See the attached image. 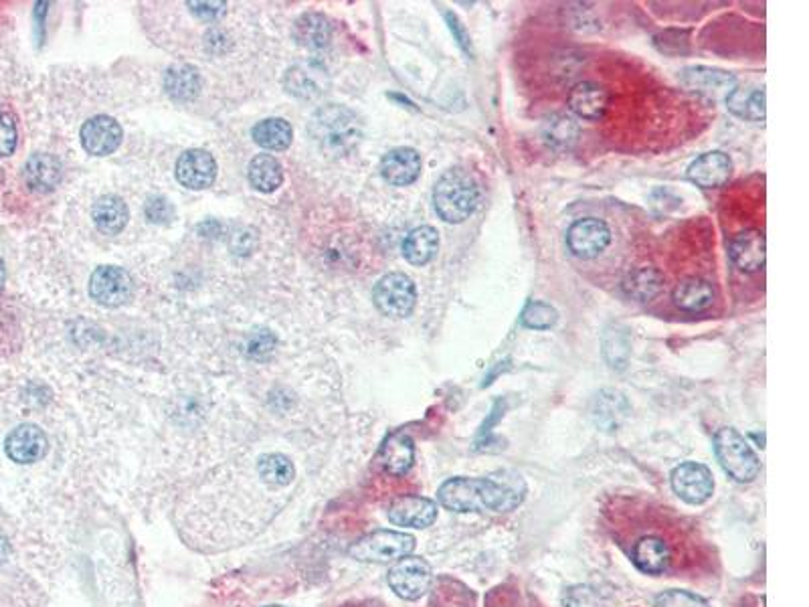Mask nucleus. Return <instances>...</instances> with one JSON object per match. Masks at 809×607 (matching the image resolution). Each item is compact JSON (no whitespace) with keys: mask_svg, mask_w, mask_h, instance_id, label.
<instances>
[{"mask_svg":"<svg viewBox=\"0 0 809 607\" xmlns=\"http://www.w3.org/2000/svg\"><path fill=\"white\" fill-rule=\"evenodd\" d=\"M524 494L492 478H449L437 490L439 504L458 514L468 512H508L522 502Z\"/></svg>","mask_w":809,"mask_h":607,"instance_id":"obj_1","label":"nucleus"},{"mask_svg":"<svg viewBox=\"0 0 809 607\" xmlns=\"http://www.w3.org/2000/svg\"><path fill=\"white\" fill-rule=\"evenodd\" d=\"M480 203V185L468 168L445 170L433 187V207L439 219L460 225L474 215Z\"/></svg>","mask_w":809,"mask_h":607,"instance_id":"obj_2","label":"nucleus"},{"mask_svg":"<svg viewBox=\"0 0 809 607\" xmlns=\"http://www.w3.org/2000/svg\"><path fill=\"white\" fill-rule=\"evenodd\" d=\"M714 454L721 468L739 484L753 482L761 472V462L751 444L733 427H723L714 436Z\"/></svg>","mask_w":809,"mask_h":607,"instance_id":"obj_3","label":"nucleus"},{"mask_svg":"<svg viewBox=\"0 0 809 607\" xmlns=\"http://www.w3.org/2000/svg\"><path fill=\"white\" fill-rule=\"evenodd\" d=\"M415 537L401 531H373L350 545L348 555L361 563H393L415 551Z\"/></svg>","mask_w":809,"mask_h":607,"instance_id":"obj_4","label":"nucleus"},{"mask_svg":"<svg viewBox=\"0 0 809 607\" xmlns=\"http://www.w3.org/2000/svg\"><path fill=\"white\" fill-rule=\"evenodd\" d=\"M312 132L316 142L334 152L350 150L358 140H361V124H358L352 112L340 106H332L318 112L312 122Z\"/></svg>","mask_w":809,"mask_h":607,"instance_id":"obj_5","label":"nucleus"},{"mask_svg":"<svg viewBox=\"0 0 809 607\" xmlns=\"http://www.w3.org/2000/svg\"><path fill=\"white\" fill-rule=\"evenodd\" d=\"M373 300L379 312H383L385 316L405 318L413 312L417 304V288L407 274L393 272L377 282L373 290Z\"/></svg>","mask_w":809,"mask_h":607,"instance_id":"obj_6","label":"nucleus"},{"mask_svg":"<svg viewBox=\"0 0 809 607\" xmlns=\"http://www.w3.org/2000/svg\"><path fill=\"white\" fill-rule=\"evenodd\" d=\"M389 587L405 601L421 599L433 581V569L423 557H403L389 571Z\"/></svg>","mask_w":809,"mask_h":607,"instance_id":"obj_7","label":"nucleus"},{"mask_svg":"<svg viewBox=\"0 0 809 607\" xmlns=\"http://www.w3.org/2000/svg\"><path fill=\"white\" fill-rule=\"evenodd\" d=\"M674 492L688 504H704L714 494L712 472L698 462H684L672 470L670 476Z\"/></svg>","mask_w":809,"mask_h":607,"instance_id":"obj_8","label":"nucleus"},{"mask_svg":"<svg viewBox=\"0 0 809 607\" xmlns=\"http://www.w3.org/2000/svg\"><path fill=\"white\" fill-rule=\"evenodd\" d=\"M132 278L128 272L116 266H102L92 274L89 280V294L92 298L108 308L122 306L132 296Z\"/></svg>","mask_w":809,"mask_h":607,"instance_id":"obj_9","label":"nucleus"},{"mask_svg":"<svg viewBox=\"0 0 809 607\" xmlns=\"http://www.w3.org/2000/svg\"><path fill=\"white\" fill-rule=\"evenodd\" d=\"M611 243V231L605 221L597 217H587L575 221L567 231V245L573 255L581 259H593L601 255Z\"/></svg>","mask_w":809,"mask_h":607,"instance_id":"obj_10","label":"nucleus"},{"mask_svg":"<svg viewBox=\"0 0 809 607\" xmlns=\"http://www.w3.org/2000/svg\"><path fill=\"white\" fill-rule=\"evenodd\" d=\"M387 516L395 527L427 529L437 520V504L425 496H399L391 502Z\"/></svg>","mask_w":809,"mask_h":607,"instance_id":"obj_11","label":"nucleus"},{"mask_svg":"<svg viewBox=\"0 0 809 607\" xmlns=\"http://www.w3.org/2000/svg\"><path fill=\"white\" fill-rule=\"evenodd\" d=\"M217 162L207 150H187L176 162V179L183 187L203 191L215 183Z\"/></svg>","mask_w":809,"mask_h":607,"instance_id":"obj_12","label":"nucleus"},{"mask_svg":"<svg viewBox=\"0 0 809 607\" xmlns=\"http://www.w3.org/2000/svg\"><path fill=\"white\" fill-rule=\"evenodd\" d=\"M47 448H49V444H47V436L43 433V429L37 425H31V423L19 425L17 429H13L5 442L7 456L15 464H21V466L39 462L47 454Z\"/></svg>","mask_w":809,"mask_h":607,"instance_id":"obj_13","label":"nucleus"},{"mask_svg":"<svg viewBox=\"0 0 809 607\" xmlns=\"http://www.w3.org/2000/svg\"><path fill=\"white\" fill-rule=\"evenodd\" d=\"M733 172V162L729 154L721 150H712L702 156H698L690 166H688V179L702 189H718L723 187Z\"/></svg>","mask_w":809,"mask_h":607,"instance_id":"obj_14","label":"nucleus"},{"mask_svg":"<svg viewBox=\"0 0 809 607\" xmlns=\"http://www.w3.org/2000/svg\"><path fill=\"white\" fill-rule=\"evenodd\" d=\"M122 126L110 116H96L87 120L81 128V142L83 148L94 156H108L112 154L122 142Z\"/></svg>","mask_w":809,"mask_h":607,"instance_id":"obj_15","label":"nucleus"},{"mask_svg":"<svg viewBox=\"0 0 809 607\" xmlns=\"http://www.w3.org/2000/svg\"><path fill=\"white\" fill-rule=\"evenodd\" d=\"M421 156L415 148H393L381 160V175L393 187H407L421 175Z\"/></svg>","mask_w":809,"mask_h":607,"instance_id":"obj_16","label":"nucleus"},{"mask_svg":"<svg viewBox=\"0 0 809 607\" xmlns=\"http://www.w3.org/2000/svg\"><path fill=\"white\" fill-rule=\"evenodd\" d=\"M729 253H731L733 264L741 272H747V274L759 272L765 268V259H767L765 235L757 229H747L731 241Z\"/></svg>","mask_w":809,"mask_h":607,"instance_id":"obj_17","label":"nucleus"},{"mask_svg":"<svg viewBox=\"0 0 809 607\" xmlns=\"http://www.w3.org/2000/svg\"><path fill=\"white\" fill-rule=\"evenodd\" d=\"M379 462L383 470L391 476H405L415 464V442L405 431L389 433L387 440L381 446Z\"/></svg>","mask_w":809,"mask_h":607,"instance_id":"obj_18","label":"nucleus"},{"mask_svg":"<svg viewBox=\"0 0 809 607\" xmlns=\"http://www.w3.org/2000/svg\"><path fill=\"white\" fill-rule=\"evenodd\" d=\"M569 110L581 120H601L609 108V94L595 81H581L569 94Z\"/></svg>","mask_w":809,"mask_h":607,"instance_id":"obj_19","label":"nucleus"},{"mask_svg":"<svg viewBox=\"0 0 809 607\" xmlns=\"http://www.w3.org/2000/svg\"><path fill=\"white\" fill-rule=\"evenodd\" d=\"M682 83L690 92L696 94H706V96H718V94H731L735 90V75L723 71V69H712V67H688L682 71Z\"/></svg>","mask_w":809,"mask_h":607,"instance_id":"obj_20","label":"nucleus"},{"mask_svg":"<svg viewBox=\"0 0 809 607\" xmlns=\"http://www.w3.org/2000/svg\"><path fill=\"white\" fill-rule=\"evenodd\" d=\"M61 181V162L51 154H33L25 164V183L35 193H49Z\"/></svg>","mask_w":809,"mask_h":607,"instance_id":"obj_21","label":"nucleus"},{"mask_svg":"<svg viewBox=\"0 0 809 607\" xmlns=\"http://www.w3.org/2000/svg\"><path fill=\"white\" fill-rule=\"evenodd\" d=\"M634 565L646 575H660L670 565V549L664 539L648 535L642 537L632 551Z\"/></svg>","mask_w":809,"mask_h":607,"instance_id":"obj_22","label":"nucleus"},{"mask_svg":"<svg viewBox=\"0 0 809 607\" xmlns=\"http://www.w3.org/2000/svg\"><path fill=\"white\" fill-rule=\"evenodd\" d=\"M627 411H629V405H627L625 397L619 391L605 389L595 397L591 415H593L595 425L601 427L603 431H617L621 427V423L625 421Z\"/></svg>","mask_w":809,"mask_h":607,"instance_id":"obj_23","label":"nucleus"},{"mask_svg":"<svg viewBox=\"0 0 809 607\" xmlns=\"http://www.w3.org/2000/svg\"><path fill=\"white\" fill-rule=\"evenodd\" d=\"M662 288H664L662 272L650 266L629 272L621 282L623 294L636 302H652L656 296H660Z\"/></svg>","mask_w":809,"mask_h":607,"instance_id":"obj_24","label":"nucleus"},{"mask_svg":"<svg viewBox=\"0 0 809 607\" xmlns=\"http://www.w3.org/2000/svg\"><path fill=\"white\" fill-rule=\"evenodd\" d=\"M439 233L431 225L413 229L403 241V255L411 266H427L437 255Z\"/></svg>","mask_w":809,"mask_h":607,"instance_id":"obj_25","label":"nucleus"},{"mask_svg":"<svg viewBox=\"0 0 809 607\" xmlns=\"http://www.w3.org/2000/svg\"><path fill=\"white\" fill-rule=\"evenodd\" d=\"M541 136L545 140L547 146H551L553 150L565 152L571 150L577 140H579V124L575 122L573 116L567 114H551L543 120L541 126Z\"/></svg>","mask_w":809,"mask_h":607,"instance_id":"obj_26","label":"nucleus"},{"mask_svg":"<svg viewBox=\"0 0 809 607\" xmlns=\"http://www.w3.org/2000/svg\"><path fill=\"white\" fill-rule=\"evenodd\" d=\"M603 359L613 371H623L629 363V353H632V338L629 330L623 324H609L603 332Z\"/></svg>","mask_w":809,"mask_h":607,"instance_id":"obj_27","label":"nucleus"},{"mask_svg":"<svg viewBox=\"0 0 809 607\" xmlns=\"http://www.w3.org/2000/svg\"><path fill=\"white\" fill-rule=\"evenodd\" d=\"M714 286L702 278H688L674 290V302L686 312H702L714 302Z\"/></svg>","mask_w":809,"mask_h":607,"instance_id":"obj_28","label":"nucleus"},{"mask_svg":"<svg viewBox=\"0 0 809 607\" xmlns=\"http://www.w3.org/2000/svg\"><path fill=\"white\" fill-rule=\"evenodd\" d=\"M284 181V168L272 154H259L249 162V183L259 193H274Z\"/></svg>","mask_w":809,"mask_h":607,"instance_id":"obj_29","label":"nucleus"},{"mask_svg":"<svg viewBox=\"0 0 809 607\" xmlns=\"http://www.w3.org/2000/svg\"><path fill=\"white\" fill-rule=\"evenodd\" d=\"M96 227L106 235H118L128 223V207L116 195H106L96 201L92 209Z\"/></svg>","mask_w":809,"mask_h":607,"instance_id":"obj_30","label":"nucleus"},{"mask_svg":"<svg viewBox=\"0 0 809 607\" xmlns=\"http://www.w3.org/2000/svg\"><path fill=\"white\" fill-rule=\"evenodd\" d=\"M729 110L747 120V122H763L765 120V90L763 88H735L727 96Z\"/></svg>","mask_w":809,"mask_h":607,"instance_id":"obj_31","label":"nucleus"},{"mask_svg":"<svg viewBox=\"0 0 809 607\" xmlns=\"http://www.w3.org/2000/svg\"><path fill=\"white\" fill-rule=\"evenodd\" d=\"M257 476L272 488H284L294 482L296 466L284 454H265L257 462Z\"/></svg>","mask_w":809,"mask_h":607,"instance_id":"obj_32","label":"nucleus"},{"mask_svg":"<svg viewBox=\"0 0 809 607\" xmlns=\"http://www.w3.org/2000/svg\"><path fill=\"white\" fill-rule=\"evenodd\" d=\"M164 88L170 98L174 100H193L199 94L201 88V77L195 67L189 65H178L170 67L166 77H164Z\"/></svg>","mask_w":809,"mask_h":607,"instance_id":"obj_33","label":"nucleus"},{"mask_svg":"<svg viewBox=\"0 0 809 607\" xmlns=\"http://www.w3.org/2000/svg\"><path fill=\"white\" fill-rule=\"evenodd\" d=\"M253 140L267 150H286L292 144L294 130L290 122L282 118H269L261 120L253 126Z\"/></svg>","mask_w":809,"mask_h":607,"instance_id":"obj_34","label":"nucleus"},{"mask_svg":"<svg viewBox=\"0 0 809 607\" xmlns=\"http://www.w3.org/2000/svg\"><path fill=\"white\" fill-rule=\"evenodd\" d=\"M294 37L304 47L322 49V47H326L330 43L332 27L322 15L310 13V15H304L302 19H298L296 29H294Z\"/></svg>","mask_w":809,"mask_h":607,"instance_id":"obj_35","label":"nucleus"},{"mask_svg":"<svg viewBox=\"0 0 809 607\" xmlns=\"http://www.w3.org/2000/svg\"><path fill=\"white\" fill-rule=\"evenodd\" d=\"M559 320V312L555 306L547 304V302H528L520 314V322L522 326L530 328V330H549L557 324Z\"/></svg>","mask_w":809,"mask_h":607,"instance_id":"obj_36","label":"nucleus"},{"mask_svg":"<svg viewBox=\"0 0 809 607\" xmlns=\"http://www.w3.org/2000/svg\"><path fill=\"white\" fill-rule=\"evenodd\" d=\"M654 607H710V603L696 593L684 589H668L656 595Z\"/></svg>","mask_w":809,"mask_h":607,"instance_id":"obj_37","label":"nucleus"},{"mask_svg":"<svg viewBox=\"0 0 809 607\" xmlns=\"http://www.w3.org/2000/svg\"><path fill=\"white\" fill-rule=\"evenodd\" d=\"M502 415H504V403H502V401H496L494 407H492V411H490V415L486 417V421L482 423V427H480V431H478V438H476V450H478V452H490V446H492V442H490L492 427L502 419Z\"/></svg>","mask_w":809,"mask_h":607,"instance_id":"obj_38","label":"nucleus"},{"mask_svg":"<svg viewBox=\"0 0 809 607\" xmlns=\"http://www.w3.org/2000/svg\"><path fill=\"white\" fill-rule=\"evenodd\" d=\"M563 603L565 607H599V597L591 587L575 585L565 591Z\"/></svg>","mask_w":809,"mask_h":607,"instance_id":"obj_39","label":"nucleus"},{"mask_svg":"<svg viewBox=\"0 0 809 607\" xmlns=\"http://www.w3.org/2000/svg\"><path fill=\"white\" fill-rule=\"evenodd\" d=\"M17 146V126L9 114L0 112V158L9 156Z\"/></svg>","mask_w":809,"mask_h":607,"instance_id":"obj_40","label":"nucleus"},{"mask_svg":"<svg viewBox=\"0 0 809 607\" xmlns=\"http://www.w3.org/2000/svg\"><path fill=\"white\" fill-rule=\"evenodd\" d=\"M146 217L152 223H168L174 217V207L164 197H150L146 201Z\"/></svg>","mask_w":809,"mask_h":607,"instance_id":"obj_41","label":"nucleus"},{"mask_svg":"<svg viewBox=\"0 0 809 607\" xmlns=\"http://www.w3.org/2000/svg\"><path fill=\"white\" fill-rule=\"evenodd\" d=\"M445 21H447V27H449V31H452L456 43L460 45V49L466 55H472V41H470V35L466 31V25L460 21V17L456 13H452V11H447Z\"/></svg>","mask_w":809,"mask_h":607,"instance_id":"obj_42","label":"nucleus"},{"mask_svg":"<svg viewBox=\"0 0 809 607\" xmlns=\"http://www.w3.org/2000/svg\"><path fill=\"white\" fill-rule=\"evenodd\" d=\"M274 344H276V338L269 332H255L249 342V355L257 357V359L267 357L274 351Z\"/></svg>","mask_w":809,"mask_h":607,"instance_id":"obj_43","label":"nucleus"},{"mask_svg":"<svg viewBox=\"0 0 809 607\" xmlns=\"http://www.w3.org/2000/svg\"><path fill=\"white\" fill-rule=\"evenodd\" d=\"M189 7L201 19H217L223 13L225 3H189Z\"/></svg>","mask_w":809,"mask_h":607,"instance_id":"obj_44","label":"nucleus"},{"mask_svg":"<svg viewBox=\"0 0 809 607\" xmlns=\"http://www.w3.org/2000/svg\"><path fill=\"white\" fill-rule=\"evenodd\" d=\"M7 559H9V541H7V537L3 535V531H0V567L5 565Z\"/></svg>","mask_w":809,"mask_h":607,"instance_id":"obj_45","label":"nucleus"},{"mask_svg":"<svg viewBox=\"0 0 809 607\" xmlns=\"http://www.w3.org/2000/svg\"><path fill=\"white\" fill-rule=\"evenodd\" d=\"M265 607H286V605H265Z\"/></svg>","mask_w":809,"mask_h":607,"instance_id":"obj_46","label":"nucleus"}]
</instances>
